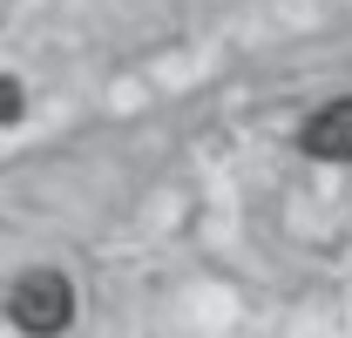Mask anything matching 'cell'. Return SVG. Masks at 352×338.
Here are the masks:
<instances>
[{"mask_svg":"<svg viewBox=\"0 0 352 338\" xmlns=\"http://www.w3.org/2000/svg\"><path fill=\"white\" fill-rule=\"evenodd\" d=\"M7 318H14V332H28V338H61L75 325V284L61 271H28L7 291Z\"/></svg>","mask_w":352,"mask_h":338,"instance_id":"cell-1","label":"cell"},{"mask_svg":"<svg viewBox=\"0 0 352 338\" xmlns=\"http://www.w3.org/2000/svg\"><path fill=\"white\" fill-rule=\"evenodd\" d=\"M21 109H28V102H21V82L0 75V122H21Z\"/></svg>","mask_w":352,"mask_h":338,"instance_id":"cell-3","label":"cell"},{"mask_svg":"<svg viewBox=\"0 0 352 338\" xmlns=\"http://www.w3.org/2000/svg\"><path fill=\"white\" fill-rule=\"evenodd\" d=\"M298 149L318 156V163H352V95L325 102V109L298 128Z\"/></svg>","mask_w":352,"mask_h":338,"instance_id":"cell-2","label":"cell"}]
</instances>
